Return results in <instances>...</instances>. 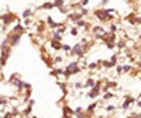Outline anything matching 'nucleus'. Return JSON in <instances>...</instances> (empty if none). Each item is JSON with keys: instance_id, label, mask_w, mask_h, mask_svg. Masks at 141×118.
<instances>
[{"instance_id": "1", "label": "nucleus", "mask_w": 141, "mask_h": 118, "mask_svg": "<svg viewBox=\"0 0 141 118\" xmlns=\"http://www.w3.org/2000/svg\"><path fill=\"white\" fill-rule=\"evenodd\" d=\"M79 70H81V69L78 66V63H69L67 66V69H65V72H64V76H65V77H71L74 73H78Z\"/></svg>"}, {"instance_id": "2", "label": "nucleus", "mask_w": 141, "mask_h": 118, "mask_svg": "<svg viewBox=\"0 0 141 118\" xmlns=\"http://www.w3.org/2000/svg\"><path fill=\"white\" fill-rule=\"evenodd\" d=\"M85 51H83V45L82 44H76L74 48H72V55H76V56H83Z\"/></svg>"}, {"instance_id": "3", "label": "nucleus", "mask_w": 141, "mask_h": 118, "mask_svg": "<svg viewBox=\"0 0 141 118\" xmlns=\"http://www.w3.org/2000/svg\"><path fill=\"white\" fill-rule=\"evenodd\" d=\"M18 41H20V34H11L10 35V45H17L18 44Z\"/></svg>"}, {"instance_id": "4", "label": "nucleus", "mask_w": 141, "mask_h": 118, "mask_svg": "<svg viewBox=\"0 0 141 118\" xmlns=\"http://www.w3.org/2000/svg\"><path fill=\"white\" fill-rule=\"evenodd\" d=\"M134 101H135V100H134L133 97L127 96V97H126V100H124V103H123V105H121V107H123V110H127L128 107H130V104H133Z\"/></svg>"}, {"instance_id": "5", "label": "nucleus", "mask_w": 141, "mask_h": 118, "mask_svg": "<svg viewBox=\"0 0 141 118\" xmlns=\"http://www.w3.org/2000/svg\"><path fill=\"white\" fill-rule=\"evenodd\" d=\"M51 46H52L54 49H57V51H58V49H62V44H61L59 41H55V39L51 42Z\"/></svg>"}, {"instance_id": "6", "label": "nucleus", "mask_w": 141, "mask_h": 118, "mask_svg": "<svg viewBox=\"0 0 141 118\" xmlns=\"http://www.w3.org/2000/svg\"><path fill=\"white\" fill-rule=\"evenodd\" d=\"M95 80L93 79H88L86 80V83H85V87H95Z\"/></svg>"}, {"instance_id": "7", "label": "nucleus", "mask_w": 141, "mask_h": 118, "mask_svg": "<svg viewBox=\"0 0 141 118\" xmlns=\"http://www.w3.org/2000/svg\"><path fill=\"white\" fill-rule=\"evenodd\" d=\"M1 20L4 21V24H8V23H11V16L6 14V16H3V18H1Z\"/></svg>"}, {"instance_id": "8", "label": "nucleus", "mask_w": 141, "mask_h": 118, "mask_svg": "<svg viewBox=\"0 0 141 118\" xmlns=\"http://www.w3.org/2000/svg\"><path fill=\"white\" fill-rule=\"evenodd\" d=\"M96 107H97V104H96V103H93V104H90V105L88 107V110H86V111H88V112H93Z\"/></svg>"}, {"instance_id": "9", "label": "nucleus", "mask_w": 141, "mask_h": 118, "mask_svg": "<svg viewBox=\"0 0 141 118\" xmlns=\"http://www.w3.org/2000/svg\"><path fill=\"white\" fill-rule=\"evenodd\" d=\"M31 105H33V101H30V105H28V107L24 110V114H25V115H28V114L31 112Z\"/></svg>"}, {"instance_id": "10", "label": "nucleus", "mask_w": 141, "mask_h": 118, "mask_svg": "<svg viewBox=\"0 0 141 118\" xmlns=\"http://www.w3.org/2000/svg\"><path fill=\"white\" fill-rule=\"evenodd\" d=\"M103 98H104V100H109V98H113V93H110V92H106V94L103 96Z\"/></svg>"}, {"instance_id": "11", "label": "nucleus", "mask_w": 141, "mask_h": 118, "mask_svg": "<svg viewBox=\"0 0 141 118\" xmlns=\"http://www.w3.org/2000/svg\"><path fill=\"white\" fill-rule=\"evenodd\" d=\"M106 45H107V48H110V49H113V48L116 46V44H114V42H111V41H107V42H106Z\"/></svg>"}, {"instance_id": "12", "label": "nucleus", "mask_w": 141, "mask_h": 118, "mask_svg": "<svg viewBox=\"0 0 141 118\" xmlns=\"http://www.w3.org/2000/svg\"><path fill=\"white\" fill-rule=\"evenodd\" d=\"M54 39H55V41H61V34H58L55 31V33H54Z\"/></svg>"}, {"instance_id": "13", "label": "nucleus", "mask_w": 141, "mask_h": 118, "mask_svg": "<svg viewBox=\"0 0 141 118\" xmlns=\"http://www.w3.org/2000/svg\"><path fill=\"white\" fill-rule=\"evenodd\" d=\"M48 24H50L51 27H54V28H55V27H58L57 23H54V21H52V18H48Z\"/></svg>"}, {"instance_id": "14", "label": "nucleus", "mask_w": 141, "mask_h": 118, "mask_svg": "<svg viewBox=\"0 0 141 118\" xmlns=\"http://www.w3.org/2000/svg\"><path fill=\"white\" fill-rule=\"evenodd\" d=\"M128 70H131V65H124L123 66V72H128Z\"/></svg>"}, {"instance_id": "15", "label": "nucleus", "mask_w": 141, "mask_h": 118, "mask_svg": "<svg viewBox=\"0 0 141 118\" xmlns=\"http://www.w3.org/2000/svg\"><path fill=\"white\" fill-rule=\"evenodd\" d=\"M64 112H65V114H72L74 111H71V108H69V107H64Z\"/></svg>"}, {"instance_id": "16", "label": "nucleus", "mask_w": 141, "mask_h": 118, "mask_svg": "<svg viewBox=\"0 0 141 118\" xmlns=\"http://www.w3.org/2000/svg\"><path fill=\"white\" fill-rule=\"evenodd\" d=\"M93 31H95V33H103V28H102V27H95Z\"/></svg>"}, {"instance_id": "17", "label": "nucleus", "mask_w": 141, "mask_h": 118, "mask_svg": "<svg viewBox=\"0 0 141 118\" xmlns=\"http://www.w3.org/2000/svg\"><path fill=\"white\" fill-rule=\"evenodd\" d=\"M116 46H117V48H124L126 44H124V42H119V44H116Z\"/></svg>"}, {"instance_id": "18", "label": "nucleus", "mask_w": 141, "mask_h": 118, "mask_svg": "<svg viewBox=\"0 0 141 118\" xmlns=\"http://www.w3.org/2000/svg\"><path fill=\"white\" fill-rule=\"evenodd\" d=\"M62 49H64V51H71L72 48H71L69 45H62Z\"/></svg>"}, {"instance_id": "19", "label": "nucleus", "mask_w": 141, "mask_h": 118, "mask_svg": "<svg viewBox=\"0 0 141 118\" xmlns=\"http://www.w3.org/2000/svg\"><path fill=\"white\" fill-rule=\"evenodd\" d=\"M30 14H31V11H30V10H25L24 13H23V16H24V17H28Z\"/></svg>"}, {"instance_id": "20", "label": "nucleus", "mask_w": 141, "mask_h": 118, "mask_svg": "<svg viewBox=\"0 0 141 118\" xmlns=\"http://www.w3.org/2000/svg\"><path fill=\"white\" fill-rule=\"evenodd\" d=\"M71 34H72V35H78V30H76V28H72V30H71Z\"/></svg>"}, {"instance_id": "21", "label": "nucleus", "mask_w": 141, "mask_h": 118, "mask_svg": "<svg viewBox=\"0 0 141 118\" xmlns=\"http://www.w3.org/2000/svg\"><path fill=\"white\" fill-rule=\"evenodd\" d=\"M114 110V105H107L106 107V111H113Z\"/></svg>"}, {"instance_id": "22", "label": "nucleus", "mask_w": 141, "mask_h": 118, "mask_svg": "<svg viewBox=\"0 0 141 118\" xmlns=\"http://www.w3.org/2000/svg\"><path fill=\"white\" fill-rule=\"evenodd\" d=\"M75 89H82V83H75Z\"/></svg>"}, {"instance_id": "23", "label": "nucleus", "mask_w": 141, "mask_h": 118, "mask_svg": "<svg viewBox=\"0 0 141 118\" xmlns=\"http://www.w3.org/2000/svg\"><path fill=\"white\" fill-rule=\"evenodd\" d=\"M6 103H7V100H6V98L0 97V105H1V104H6Z\"/></svg>"}, {"instance_id": "24", "label": "nucleus", "mask_w": 141, "mask_h": 118, "mask_svg": "<svg viewBox=\"0 0 141 118\" xmlns=\"http://www.w3.org/2000/svg\"><path fill=\"white\" fill-rule=\"evenodd\" d=\"M78 25H79V27H83V25H85V21H83V20H79V21H78Z\"/></svg>"}, {"instance_id": "25", "label": "nucleus", "mask_w": 141, "mask_h": 118, "mask_svg": "<svg viewBox=\"0 0 141 118\" xmlns=\"http://www.w3.org/2000/svg\"><path fill=\"white\" fill-rule=\"evenodd\" d=\"M89 67H90V69H96V67H97V63H90Z\"/></svg>"}, {"instance_id": "26", "label": "nucleus", "mask_w": 141, "mask_h": 118, "mask_svg": "<svg viewBox=\"0 0 141 118\" xmlns=\"http://www.w3.org/2000/svg\"><path fill=\"white\" fill-rule=\"evenodd\" d=\"M117 72H119V73H121V72H123V66H121V65H119V66H117Z\"/></svg>"}, {"instance_id": "27", "label": "nucleus", "mask_w": 141, "mask_h": 118, "mask_svg": "<svg viewBox=\"0 0 141 118\" xmlns=\"http://www.w3.org/2000/svg\"><path fill=\"white\" fill-rule=\"evenodd\" d=\"M107 90H109L107 84H106V86H103V87H102V92H107Z\"/></svg>"}, {"instance_id": "28", "label": "nucleus", "mask_w": 141, "mask_h": 118, "mask_svg": "<svg viewBox=\"0 0 141 118\" xmlns=\"http://www.w3.org/2000/svg\"><path fill=\"white\" fill-rule=\"evenodd\" d=\"M42 7H44V8H50V7H52V6H51L50 3H47V4H44V6H42Z\"/></svg>"}, {"instance_id": "29", "label": "nucleus", "mask_w": 141, "mask_h": 118, "mask_svg": "<svg viewBox=\"0 0 141 118\" xmlns=\"http://www.w3.org/2000/svg\"><path fill=\"white\" fill-rule=\"evenodd\" d=\"M110 30H111V33H114V31H116V25H111Z\"/></svg>"}, {"instance_id": "30", "label": "nucleus", "mask_w": 141, "mask_h": 118, "mask_svg": "<svg viewBox=\"0 0 141 118\" xmlns=\"http://www.w3.org/2000/svg\"><path fill=\"white\" fill-rule=\"evenodd\" d=\"M61 60H62V58H61V56H57V58H55V62H61Z\"/></svg>"}, {"instance_id": "31", "label": "nucleus", "mask_w": 141, "mask_h": 118, "mask_svg": "<svg viewBox=\"0 0 141 118\" xmlns=\"http://www.w3.org/2000/svg\"><path fill=\"white\" fill-rule=\"evenodd\" d=\"M4 118H13V114H6V115H4Z\"/></svg>"}, {"instance_id": "32", "label": "nucleus", "mask_w": 141, "mask_h": 118, "mask_svg": "<svg viewBox=\"0 0 141 118\" xmlns=\"http://www.w3.org/2000/svg\"><path fill=\"white\" fill-rule=\"evenodd\" d=\"M61 3H62V0H57V4H58V6L61 4Z\"/></svg>"}, {"instance_id": "33", "label": "nucleus", "mask_w": 141, "mask_h": 118, "mask_svg": "<svg viewBox=\"0 0 141 118\" xmlns=\"http://www.w3.org/2000/svg\"><path fill=\"white\" fill-rule=\"evenodd\" d=\"M0 79H1V73H0Z\"/></svg>"}, {"instance_id": "34", "label": "nucleus", "mask_w": 141, "mask_h": 118, "mask_svg": "<svg viewBox=\"0 0 141 118\" xmlns=\"http://www.w3.org/2000/svg\"><path fill=\"white\" fill-rule=\"evenodd\" d=\"M140 98H141V96H140Z\"/></svg>"}, {"instance_id": "35", "label": "nucleus", "mask_w": 141, "mask_h": 118, "mask_svg": "<svg viewBox=\"0 0 141 118\" xmlns=\"http://www.w3.org/2000/svg\"><path fill=\"white\" fill-rule=\"evenodd\" d=\"M34 118H35V117H34Z\"/></svg>"}]
</instances>
